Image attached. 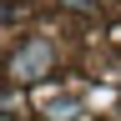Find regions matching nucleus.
I'll list each match as a JSON object with an SVG mask.
<instances>
[{
  "label": "nucleus",
  "instance_id": "1",
  "mask_svg": "<svg viewBox=\"0 0 121 121\" xmlns=\"http://www.w3.org/2000/svg\"><path fill=\"white\" fill-rule=\"evenodd\" d=\"M40 60H45V51H40V45H35V51H30V56H20V71H35V66H40Z\"/></svg>",
  "mask_w": 121,
  "mask_h": 121
}]
</instances>
